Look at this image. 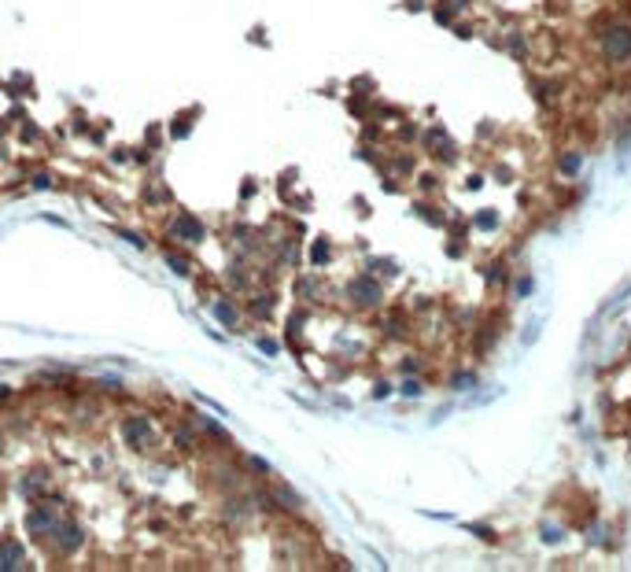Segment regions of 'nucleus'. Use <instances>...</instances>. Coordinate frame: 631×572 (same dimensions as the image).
Segmentation results:
<instances>
[{
  "instance_id": "f257e3e1",
  "label": "nucleus",
  "mask_w": 631,
  "mask_h": 572,
  "mask_svg": "<svg viewBox=\"0 0 631 572\" xmlns=\"http://www.w3.org/2000/svg\"><path fill=\"white\" fill-rule=\"evenodd\" d=\"M602 52L616 63H624L631 56V26H605L602 34Z\"/></svg>"
},
{
  "instance_id": "f03ea898",
  "label": "nucleus",
  "mask_w": 631,
  "mask_h": 572,
  "mask_svg": "<svg viewBox=\"0 0 631 572\" xmlns=\"http://www.w3.org/2000/svg\"><path fill=\"white\" fill-rule=\"evenodd\" d=\"M19 565H22V550L15 543H4L0 547V569H19Z\"/></svg>"
},
{
  "instance_id": "7ed1b4c3",
  "label": "nucleus",
  "mask_w": 631,
  "mask_h": 572,
  "mask_svg": "<svg viewBox=\"0 0 631 572\" xmlns=\"http://www.w3.org/2000/svg\"><path fill=\"white\" fill-rule=\"evenodd\" d=\"M351 292L358 295V303H377V299H380V292H377V284H373V281H355Z\"/></svg>"
},
{
  "instance_id": "20e7f679",
  "label": "nucleus",
  "mask_w": 631,
  "mask_h": 572,
  "mask_svg": "<svg viewBox=\"0 0 631 572\" xmlns=\"http://www.w3.org/2000/svg\"><path fill=\"white\" fill-rule=\"evenodd\" d=\"M579 163H584V159H579L576 152H569V155L561 159V170H565V174H579Z\"/></svg>"
},
{
  "instance_id": "39448f33",
  "label": "nucleus",
  "mask_w": 631,
  "mask_h": 572,
  "mask_svg": "<svg viewBox=\"0 0 631 572\" xmlns=\"http://www.w3.org/2000/svg\"><path fill=\"white\" fill-rule=\"evenodd\" d=\"M144 432H148V425H144V421H130V425H126V436H130V439H140Z\"/></svg>"
},
{
  "instance_id": "423d86ee",
  "label": "nucleus",
  "mask_w": 631,
  "mask_h": 572,
  "mask_svg": "<svg viewBox=\"0 0 631 572\" xmlns=\"http://www.w3.org/2000/svg\"><path fill=\"white\" fill-rule=\"evenodd\" d=\"M181 233H185L188 240H200V226L192 222V218H181Z\"/></svg>"
},
{
  "instance_id": "0eeeda50",
  "label": "nucleus",
  "mask_w": 631,
  "mask_h": 572,
  "mask_svg": "<svg viewBox=\"0 0 631 572\" xmlns=\"http://www.w3.org/2000/svg\"><path fill=\"white\" fill-rule=\"evenodd\" d=\"M535 336H539V318H535V321H528V332H524V344H532V340H535Z\"/></svg>"
},
{
  "instance_id": "6e6552de",
  "label": "nucleus",
  "mask_w": 631,
  "mask_h": 572,
  "mask_svg": "<svg viewBox=\"0 0 631 572\" xmlns=\"http://www.w3.org/2000/svg\"><path fill=\"white\" fill-rule=\"evenodd\" d=\"M403 392H406V395H417L421 388H417V381H406V384H403Z\"/></svg>"
},
{
  "instance_id": "1a4fd4ad",
  "label": "nucleus",
  "mask_w": 631,
  "mask_h": 572,
  "mask_svg": "<svg viewBox=\"0 0 631 572\" xmlns=\"http://www.w3.org/2000/svg\"><path fill=\"white\" fill-rule=\"evenodd\" d=\"M517 292H521V295H528V292H532V277H524V281L517 284Z\"/></svg>"
}]
</instances>
